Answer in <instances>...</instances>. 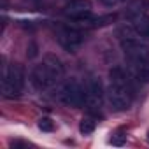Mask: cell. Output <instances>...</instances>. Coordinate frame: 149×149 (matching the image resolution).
I'll use <instances>...</instances> for the list:
<instances>
[{"label":"cell","instance_id":"cell-8","mask_svg":"<svg viewBox=\"0 0 149 149\" xmlns=\"http://www.w3.org/2000/svg\"><path fill=\"white\" fill-rule=\"evenodd\" d=\"M126 72L137 83H149V65L139 60H128Z\"/></svg>","mask_w":149,"mask_h":149},{"label":"cell","instance_id":"cell-2","mask_svg":"<svg viewBox=\"0 0 149 149\" xmlns=\"http://www.w3.org/2000/svg\"><path fill=\"white\" fill-rule=\"evenodd\" d=\"M25 88V72L18 63L4 65L2 70V93L6 98H18Z\"/></svg>","mask_w":149,"mask_h":149},{"label":"cell","instance_id":"cell-14","mask_svg":"<svg viewBox=\"0 0 149 149\" xmlns=\"http://www.w3.org/2000/svg\"><path fill=\"white\" fill-rule=\"evenodd\" d=\"M100 2H102L105 7H116V6L121 2V0H100Z\"/></svg>","mask_w":149,"mask_h":149},{"label":"cell","instance_id":"cell-11","mask_svg":"<svg viewBox=\"0 0 149 149\" xmlns=\"http://www.w3.org/2000/svg\"><path fill=\"white\" fill-rule=\"evenodd\" d=\"M37 125H39V128H40L42 132H53V130H54V123H53V119L47 118V116L40 118Z\"/></svg>","mask_w":149,"mask_h":149},{"label":"cell","instance_id":"cell-10","mask_svg":"<svg viewBox=\"0 0 149 149\" xmlns=\"http://www.w3.org/2000/svg\"><path fill=\"white\" fill-rule=\"evenodd\" d=\"M95 128H97V125H95V121H91V119H83V121L79 123V130H81V133H84V135L93 133Z\"/></svg>","mask_w":149,"mask_h":149},{"label":"cell","instance_id":"cell-7","mask_svg":"<svg viewBox=\"0 0 149 149\" xmlns=\"http://www.w3.org/2000/svg\"><path fill=\"white\" fill-rule=\"evenodd\" d=\"M63 14L74 21H81L90 25L91 21V2L90 0H70L63 7Z\"/></svg>","mask_w":149,"mask_h":149},{"label":"cell","instance_id":"cell-1","mask_svg":"<svg viewBox=\"0 0 149 149\" xmlns=\"http://www.w3.org/2000/svg\"><path fill=\"white\" fill-rule=\"evenodd\" d=\"M63 65L61 61L53 56V54H47L42 63L35 65L30 72V83L32 86L37 90V91H42V90H47V88H53L56 83H60V79L63 77Z\"/></svg>","mask_w":149,"mask_h":149},{"label":"cell","instance_id":"cell-13","mask_svg":"<svg viewBox=\"0 0 149 149\" xmlns=\"http://www.w3.org/2000/svg\"><path fill=\"white\" fill-rule=\"evenodd\" d=\"M112 146H123L125 142H126V135H123V133H119V135H116V137H112Z\"/></svg>","mask_w":149,"mask_h":149},{"label":"cell","instance_id":"cell-6","mask_svg":"<svg viewBox=\"0 0 149 149\" xmlns=\"http://www.w3.org/2000/svg\"><path fill=\"white\" fill-rule=\"evenodd\" d=\"M104 97H105V91H104V84L98 77H90L88 83H86V109L90 112H97L102 109L104 105Z\"/></svg>","mask_w":149,"mask_h":149},{"label":"cell","instance_id":"cell-12","mask_svg":"<svg viewBox=\"0 0 149 149\" xmlns=\"http://www.w3.org/2000/svg\"><path fill=\"white\" fill-rule=\"evenodd\" d=\"M37 54H39V46L35 42H30L26 46V56L28 58H37Z\"/></svg>","mask_w":149,"mask_h":149},{"label":"cell","instance_id":"cell-3","mask_svg":"<svg viewBox=\"0 0 149 149\" xmlns=\"http://www.w3.org/2000/svg\"><path fill=\"white\" fill-rule=\"evenodd\" d=\"M56 98L60 104L68 107H83L86 104V88H83L76 79H67L65 83L60 84Z\"/></svg>","mask_w":149,"mask_h":149},{"label":"cell","instance_id":"cell-9","mask_svg":"<svg viewBox=\"0 0 149 149\" xmlns=\"http://www.w3.org/2000/svg\"><path fill=\"white\" fill-rule=\"evenodd\" d=\"M128 23L133 25V28L139 32L140 37H144L146 40H149V16L142 14V16H137L135 19H132V21H128Z\"/></svg>","mask_w":149,"mask_h":149},{"label":"cell","instance_id":"cell-5","mask_svg":"<svg viewBox=\"0 0 149 149\" xmlns=\"http://www.w3.org/2000/svg\"><path fill=\"white\" fill-rule=\"evenodd\" d=\"M56 40L65 51L76 53L84 44V33L77 28H72V26H61L56 32Z\"/></svg>","mask_w":149,"mask_h":149},{"label":"cell","instance_id":"cell-4","mask_svg":"<svg viewBox=\"0 0 149 149\" xmlns=\"http://www.w3.org/2000/svg\"><path fill=\"white\" fill-rule=\"evenodd\" d=\"M135 90H132L130 86L119 84V83H109L107 88V100L112 105L114 111H126L132 105V97H133Z\"/></svg>","mask_w":149,"mask_h":149},{"label":"cell","instance_id":"cell-15","mask_svg":"<svg viewBox=\"0 0 149 149\" xmlns=\"http://www.w3.org/2000/svg\"><path fill=\"white\" fill-rule=\"evenodd\" d=\"M147 139H149V135H147Z\"/></svg>","mask_w":149,"mask_h":149}]
</instances>
